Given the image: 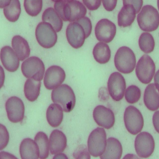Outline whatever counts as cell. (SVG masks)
Instances as JSON below:
<instances>
[{"label":"cell","instance_id":"obj_39","mask_svg":"<svg viewBox=\"0 0 159 159\" xmlns=\"http://www.w3.org/2000/svg\"><path fill=\"white\" fill-rule=\"evenodd\" d=\"M11 0H0V8H2L8 5Z\"/></svg>","mask_w":159,"mask_h":159},{"label":"cell","instance_id":"obj_8","mask_svg":"<svg viewBox=\"0 0 159 159\" xmlns=\"http://www.w3.org/2000/svg\"><path fill=\"white\" fill-rule=\"evenodd\" d=\"M35 36L39 44L46 48L53 47L57 40V35L52 26L43 22L39 23L37 26Z\"/></svg>","mask_w":159,"mask_h":159},{"label":"cell","instance_id":"obj_10","mask_svg":"<svg viewBox=\"0 0 159 159\" xmlns=\"http://www.w3.org/2000/svg\"><path fill=\"white\" fill-rule=\"evenodd\" d=\"M66 35L69 43L75 49L82 47L87 38L85 29L78 20L68 25L66 30Z\"/></svg>","mask_w":159,"mask_h":159},{"label":"cell","instance_id":"obj_29","mask_svg":"<svg viewBox=\"0 0 159 159\" xmlns=\"http://www.w3.org/2000/svg\"><path fill=\"white\" fill-rule=\"evenodd\" d=\"M34 140L39 148V158L41 159L47 158L49 153L48 139L47 135L43 132H39L36 134Z\"/></svg>","mask_w":159,"mask_h":159},{"label":"cell","instance_id":"obj_33","mask_svg":"<svg viewBox=\"0 0 159 159\" xmlns=\"http://www.w3.org/2000/svg\"><path fill=\"white\" fill-rule=\"evenodd\" d=\"M82 0L85 5L90 10H95L97 9L101 4V0Z\"/></svg>","mask_w":159,"mask_h":159},{"label":"cell","instance_id":"obj_7","mask_svg":"<svg viewBox=\"0 0 159 159\" xmlns=\"http://www.w3.org/2000/svg\"><path fill=\"white\" fill-rule=\"evenodd\" d=\"M21 70L26 78L41 81L43 77L45 68L43 63L39 58L33 56L23 62Z\"/></svg>","mask_w":159,"mask_h":159},{"label":"cell","instance_id":"obj_9","mask_svg":"<svg viewBox=\"0 0 159 159\" xmlns=\"http://www.w3.org/2000/svg\"><path fill=\"white\" fill-rule=\"evenodd\" d=\"M155 70V65L152 58L144 54L138 61L135 72L139 81L143 84H148L152 81Z\"/></svg>","mask_w":159,"mask_h":159},{"label":"cell","instance_id":"obj_25","mask_svg":"<svg viewBox=\"0 0 159 159\" xmlns=\"http://www.w3.org/2000/svg\"><path fill=\"white\" fill-rule=\"evenodd\" d=\"M93 54L95 60L101 64L107 63L109 61L111 52L108 45L103 42H99L94 47Z\"/></svg>","mask_w":159,"mask_h":159},{"label":"cell","instance_id":"obj_2","mask_svg":"<svg viewBox=\"0 0 159 159\" xmlns=\"http://www.w3.org/2000/svg\"><path fill=\"white\" fill-rule=\"evenodd\" d=\"M51 98L53 102L60 105L65 112L71 111L75 105L74 92L66 84H62L54 89L51 93Z\"/></svg>","mask_w":159,"mask_h":159},{"label":"cell","instance_id":"obj_1","mask_svg":"<svg viewBox=\"0 0 159 159\" xmlns=\"http://www.w3.org/2000/svg\"><path fill=\"white\" fill-rule=\"evenodd\" d=\"M54 7L57 14L64 21L73 22L85 15L87 9L80 2L74 0L68 2H55Z\"/></svg>","mask_w":159,"mask_h":159},{"label":"cell","instance_id":"obj_38","mask_svg":"<svg viewBox=\"0 0 159 159\" xmlns=\"http://www.w3.org/2000/svg\"><path fill=\"white\" fill-rule=\"evenodd\" d=\"M154 81L155 84L159 90V70L155 74L154 77Z\"/></svg>","mask_w":159,"mask_h":159},{"label":"cell","instance_id":"obj_36","mask_svg":"<svg viewBox=\"0 0 159 159\" xmlns=\"http://www.w3.org/2000/svg\"><path fill=\"white\" fill-rule=\"evenodd\" d=\"M117 0H102L105 9L108 11H111L116 7Z\"/></svg>","mask_w":159,"mask_h":159},{"label":"cell","instance_id":"obj_14","mask_svg":"<svg viewBox=\"0 0 159 159\" xmlns=\"http://www.w3.org/2000/svg\"><path fill=\"white\" fill-rule=\"evenodd\" d=\"M116 33V27L112 22L107 19H102L97 23L95 33L99 41L106 43L111 42Z\"/></svg>","mask_w":159,"mask_h":159},{"label":"cell","instance_id":"obj_18","mask_svg":"<svg viewBox=\"0 0 159 159\" xmlns=\"http://www.w3.org/2000/svg\"><path fill=\"white\" fill-rule=\"evenodd\" d=\"M67 145V139L65 134L61 131L55 129L50 134L49 137L50 152L52 155L62 152Z\"/></svg>","mask_w":159,"mask_h":159},{"label":"cell","instance_id":"obj_15","mask_svg":"<svg viewBox=\"0 0 159 159\" xmlns=\"http://www.w3.org/2000/svg\"><path fill=\"white\" fill-rule=\"evenodd\" d=\"M66 74L64 70L59 66H52L46 70L43 80L45 87L52 90L60 85L64 81Z\"/></svg>","mask_w":159,"mask_h":159},{"label":"cell","instance_id":"obj_19","mask_svg":"<svg viewBox=\"0 0 159 159\" xmlns=\"http://www.w3.org/2000/svg\"><path fill=\"white\" fill-rule=\"evenodd\" d=\"M143 100L145 105L149 110L155 111L159 108V90L155 84H149L146 87Z\"/></svg>","mask_w":159,"mask_h":159},{"label":"cell","instance_id":"obj_20","mask_svg":"<svg viewBox=\"0 0 159 159\" xmlns=\"http://www.w3.org/2000/svg\"><path fill=\"white\" fill-rule=\"evenodd\" d=\"M20 153L22 159H37L39 157V150L35 141L31 139H24L20 147Z\"/></svg>","mask_w":159,"mask_h":159},{"label":"cell","instance_id":"obj_31","mask_svg":"<svg viewBox=\"0 0 159 159\" xmlns=\"http://www.w3.org/2000/svg\"><path fill=\"white\" fill-rule=\"evenodd\" d=\"M24 8L27 13L32 16H37L43 6L42 0H24Z\"/></svg>","mask_w":159,"mask_h":159},{"label":"cell","instance_id":"obj_35","mask_svg":"<svg viewBox=\"0 0 159 159\" xmlns=\"http://www.w3.org/2000/svg\"><path fill=\"white\" fill-rule=\"evenodd\" d=\"M1 127L2 128V132L1 130V148L0 150L3 149L7 146L5 143L4 138L9 140V134L7 129L4 126L1 124Z\"/></svg>","mask_w":159,"mask_h":159},{"label":"cell","instance_id":"obj_3","mask_svg":"<svg viewBox=\"0 0 159 159\" xmlns=\"http://www.w3.org/2000/svg\"><path fill=\"white\" fill-rule=\"evenodd\" d=\"M137 21L140 29L144 31L152 32L159 26V13L151 5L144 6L137 16Z\"/></svg>","mask_w":159,"mask_h":159},{"label":"cell","instance_id":"obj_24","mask_svg":"<svg viewBox=\"0 0 159 159\" xmlns=\"http://www.w3.org/2000/svg\"><path fill=\"white\" fill-rule=\"evenodd\" d=\"M61 106L56 103L51 104L46 112V118L48 123L53 127L58 126L63 119V114Z\"/></svg>","mask_w":159,"mask_h":159},{"label":"cell","instance_id":"obj_23","mask_svg":"<svg viewBox=\"0 0 159 159\" xmlns=\"http://www.w3.org/2000/svg\"><path fill=\"white\" fill-rule=\"evenodd\" d=\"M136 11L133 6H124L118 15V24L120 27H125L130 26L136 17Z\"/></svg>","mask_w":159,"mask_h":159},{"label":"cell","instance_id":"obj_4","mask_svg":"<svg viewBox=\"0 0 159 159\" xmlns=\"http://www.w3.org/2000/svg\"><path fill=\"white\" fill-rule=\"evenodd\" d=\"M114 64L117 70L124 74H129L134 70L136 59L133 51L126 46H122L117 50L114 57Z\"/></svg>","mask_w":159,"mask_h":159},{"label":"cell","instance_id":"obj_13","mask_svg":"<svg viewBox=\"0 0 159 159\" xmlns=\"http://www.w3.org/2000/svg\"><path fill=\"white\" fill-rule=\"evenodd\" d=\"M5 107L8 119L11 122H19L23 119L25 106L18 97L12 96L8 98L6 102Z\"/></svg>","mask_w":159,"mask_h":159},{"label":"cell","instance_id":"obj_17","mask_svg":"<svg viewBox=\"0 0 159 159\" xmlns=\"http://www.w3.org/2000/svg\"><path fill=\"white\" fill-rule=\"evenodd\" d=\"M16 52L10 46L2 47L0 52V59L3 66L8 71L14 72L18 68L20 62Z\"/></svg>","mask_w":159,"mask_h":159},{"label":"cell","instance_id":"obj_37","mask_svg":"<svg viewBox=\"0 0 159 159\" xmlns=\"http://www.w3.org/2000/svg\"><path fill=\"white\" fill-rule=\"evenodd\" d=\"M152 122L155 129L159 133V111L154 113L152 117Z\"/></svg>","mask_w":159,"mask_h":159},{"label":"cell","instance_id":"obj_34","mask_svg":"<svg viewBox=\"0 0 159 159\" xmlns=\"http://www.w3.org/2000/svg\"><path fill=\"white\" fill-rule=\"evenodd\" d=\"M124 6L131 5L133 6L135 9L136 13L139 12L143 5V0H123Z\"/></svg>","mask_w":159,"mask_h":159},{"label":"cell","instance_id":"obj_41","mask_svg":"<svg viewBox=\"0 0 159 159\" xmlns=\"http://www.w3.org/2000/svg\"><path fill=\"white\" fill-rule=\"evenodd\" d=\"M157 5L158 9L159 10V0H157Z\"/></svg>","mask_w":159,"mask_h":159},{"label":"cell","instance_id":"obj_40","mask_svg":"<svg viewBox=\"0 0 159 159\" xmlns=\"http://www.w3.org/2000/svg\"><path fill=\"white\" fill-rule=\"evenodd\" d=\"M74 0H52L54 2H71Z\"/></svg>","mask_w":159,"mask_h":159},{"label":"cell","instance_id":"obj_32","mask_svg":"<svg viewBox=\"0 0 159 159\" xmlns=\"http://www.w3.org/2000/svg\"><path fill=\"white\" fill-rule=\"evenodd\" d=\"M141 95V92L140 89L136 85H131L126 89L125 98L128 103L133 104L139 100Z\"/></svg>","mask_w":159,"mask_h":159},{"label":"cell","instance_id":"obj_11","mask_svg":"<svg viewBox=\"0 0 159 159\" xmlns=\"http://www.w3.org/2000/svg\"><path fill=\"white\" fill-rule=\"evenodd\" d=\"M155 146L154 139L148 132H141L135 138V150L138 155L140 157L146 158L149 157L154 151Z\"/></svg>","mask_w":159,"mask_h":159},{"label":"cell","instance_id":"obj_22","mask_svg":"<svg viewBox=\"0 0 159 159\" xmlns=\"http://www.w3.org/2000/svg\"><path fill=\"white\" fill-rule=\"evenodd\" d=\"M11 45L20 61H23L29 57L30 49L28 42L20 36L16 35L13 37Z\"/></svg>","mask_w":159,"mask_h":159},{"label":"cell","instance_id":"obj_5","mask_svg":"<svg viewBox=\"0 0 159 159\" xmlns=\"http://www.w3.org/2000/svg\"><path fill=\"white\" fill-rule=\"evenodd\" d=\"M107 144L105 130L98 127L89 134L88 140V149L90 154L94 157L101 155L104 152Z\"/></svg>","mask_w":159,"mask_h":159},{"label":"cell","instance_id":"obj_28","mask_svg":"<svg viewBox=\"0 0 159 159\" xmlns=\"http://www.w3.org/2000/svg\"><path fill=\"white\" fill-rule=\"evenodd\" d=\"M21 11L19 0H11L10 3L4 7L5 16L10 22H15L18 19Z\"/></svg>","mask_w":159,"mask_h":159},{"label":"cell","instance_id":"obj_26","mask_svg":"<svg viewBox=\"0 0 159 159\" xmlns=\"http://www.w3.org/2000/svg\"><path fill=\"white\" fill-rule=\"evenodd\" d=\"M42 19L43 22L50 24L56 32H59L61 30L63 26L61 18L52 8H48L44 11Z\"/></svg>","mask_w":159,"mask_h":159},{"label":"cell","instance_id":"obj_16","mask_svg":"<svg viewBox=\"0 0 159 159\" xmlns=\"http://www.w3.org/2000/svg\"><path fill=\"white\" fill-rule=\"evenodd\" d=\"M93 119L99 126L109 129L114 125L115 117L113 111L103 105H98L94 109L93 112Z\"/></svg>","mask_w":159,"mask_h":159},{"label":"cell","instance_id":"obj_12","mask_svg":"<svg viewBox=\"0 0 159 159\" xmlns=\"http://www.w3.org/2000/svg\"><path fill=\"white\" fill-rule=\"evenodd\" d=\"M126 86L125 78L120 73L116 72L110 75L108 81L107 87L109 94L114 100L119 101L122 99Z\"/></svg>","mask_w":159,"mask_h":159},{"label":"cell","instance_id":"obj_27","mask_svg":"<svg viewBox=\"0 0 159 159\" xmlns=\"http://www.w3.org/2000/svg\"><path fill=\"white\" fill-rule=\"evenodd\" d=\"M41 86V81L32 78L26 80L24 85V92L28 100L32 102L37 99L40 93Z\"/></svg>","mask_w":159,"mask_h":159},{"label":"cell","instance_id":"obj_21","mask_svg":"<svg viewBox=\"0 0 159 159\" xmlns=\"http://www.w3.org/2000/svg\"><path fill=\"white\" fill-rule=\"evenodd\" d=\"M122 153V148L117 139L110 137L107 140V144L104 153L100 156L101 159H119Z\"/></svg>","mask_w":159,"mask_h":159},{"label":"cell","instance_id":"obj_30","mask_svg":"<svg viewBox=\"0 0 159 159\" xmlns=\"http://www.w3.org/2000/svg\"><path fill=\"white\" fill-rule=\"evenodd\" d=\"M139 43L140 49L143 52L148 53L154 50L155 43L153 37L148 32L143 33L140 36Z\"/></svg>","mask_w":159,"mask_h":159},{"label":"cell","instance_id":"obj_6","mask_svg":"<svg viewBox=\"0 0 159 159\" xmlns=\"http://www.w3.org/2000/svg\"><path fill=\"white\" fill-rule=\"evenodd\" d=\"M124 119L126 128L131 134L136 135L142 130L143 118L140 111L135 107L130 105L126 108Z\"/></svg>","mask_w":159,"mask_h":159}]
</instances>
